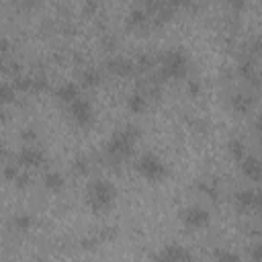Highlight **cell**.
<instances>
[{
  "label": "cell",
  "mask_w": 262,
  "mask_h": 262,
  "mask_svg": "<svg viewBox=\"0 0 262 262\" xmlns=\"http://www.w3.org/2000/svg\"><path fill=\"white\" fill-rule=\"evenodd\" d=\"M33 226V219L29 217V215H17L13 219V227H17L18 231H27V229H31Z\"/></svg>",
  "instance_id": "obj_18"
},
{
  "label": "cell",
  "mask_w": 262,
  "mask_h": 262,
  "mask_svg": "<svg viewBox=\"0 0 262 262\" xmlns=\"http://www.w3.org/2000/svg\"><path fill=\"white\" fill-rule=\"evenodd\" d=\"M209 221H211L209 211L203 209V207H199V205H192V207H189V209L182 211V223H184V227L191 229V231L207 227Z\"/></svg>",
  "instance_id": "obj_5"
},
{
  "label": "cell",
  "mask_w": 262,
  "mask_h": 262,
  "mask_svg": "<svg viewBox=\"0 0 262 262\" xmlns=\"http://www.w3.org/2000/svg\"><path fill=\"white\" fill-rule=\"evenodd\" d=\"M4 176H6L8 180H17V176H18V170H17L15 166H8V168L4 170Z\"/></svg>",
  "instance_id": "obj_22"
},
{
  "label": "cell",
  "mask_w": 262,
  "mask_h": 262,
  "mask_svg": "<svg viewBox=\"0 0 262 262\" xmlns=\"http://www.w3.org/2000/svg\"><path fill=\"white\" fill-rule=\"evenodd\" d=\"M229 152L234 154L236 160H242V158L246 156V145H244V141H242V140H231L229 141Z\"/></svg>",
  "instance_id": "obj_17"
},
{
  "label": "cell",
  "mask_w": 262,
  "mask_h": 262,
  "mask_svg": "<svg viewBox=\"0 0 262 262\" xmlns=\"http://www.w3.org/2000/svg\"><path fill=\"white\" fill-rule=\"evenodd\" d=\"M135 168L150 182H160L168 176V166L158 156H154V154H143L138 160V164H135Z\"/></svg>",
  "instance_id": "obj_2"
},
{
  "label": "cell",
  "mask_w": 262,
  "mask_h": 262,
  "mask_svg": "<svg viewBox=\"0 0 262 262\" xmlns=\"http://www.w3.org/2000/svg\"><path fill=\"white\" fill-rule=\"evenodd\" d=\"M80 80H82L84 86H94L101 78H99V74H96L94 70H84L82 76H80Z\"/></svg>",
  "instance_id": "obj_20"
},
{
  "label": "cell",
  "mask_w": 262,
  "mask_h": 262,
  "mask_svg": "<svg viewBox=\"0 0 262 262\" xmlns=\"http://www.w3.org/2000/svg\"><path fill=\"white\" fill-rule=\"evenodd\" d=\"M109 70L117 76H129L133 72V64L129 60H123V57H117V60L109 62Z\"/></svg>",
  "instance_id": "obj_12"
},
{
  "label": "cell",
  "mask_w": 262,
  "mask_h": 262,
  "mask_svg": "<svg viewBox=\"0 0 262 262\" xmlns=\"http://www.w3.org/2000/svg\"><path fill=\"white\" fill-rule=\"evenodd\" d=\"M229 2H231V4H236V6H242V4L246 2V0H229Z\"/></svg>",
  "instance_id": "obj_24"
},
{
  "label": "cell",
  "mask_w": 262,
  "mask_h": 262,
  "mask_svg": "<svg viewBox=\"0 0 262 262\" xmlns=\"http://www.w3.org/2000/svg\"><path fill=\"white\" fill-rule=\"evenodd\" d=\"M8 50H11V43H8L6 37H0V55L6 53Z\"/></svg>",
  "instance_id": "obj_23"
},
{
  "label": "cell",
  "mask_w": 262,
  "mask_h": 262,
  "mask_svg": "<svg viewBox=\"0 0 262 262\" xmlns=\"http://www.w3.org/2000/svg\"><path fill=\"white\" fill-rule=\"evenodd\" d=\"M15 96H17V90L13 84L0 82V103H13Z\"/></svg>",
  "instance_id": "obj_15"
},
{
  "label": "cell",
  "mask_w": 262,
  "mask_h": 262,
  "mask_svg": "<svg viewBox=\"0 0 262 262\" xmlns=\"http://www.w3.org/2000/svg\"><path fill=\"white\" fill-rule=\"evenodd\" d=\"M43 160H45V154L39 148H33V145H27V148L18 152V162L23 166H39V164H43Z\"/></svg>",
  "instance_id": "obj_7"
},
{
  "label": "cell",
  "mask_w": 262,
  "mask_h": 262,
  "mask_svg": "<svg viewBox=\"0 0 262 262\" xmlns=\"http://www.w3.org/2000/svg\"><path fill=\"white\" fill-rule=\"evenodd\" d=\"M133 143H135V129H123L117 131L106 143V154L113 158V160H123L127 158L131 150H133Z\"/></svg>",
  "instance_id": "obj_3"
},
{
  "label": "cell",
  "mask_w": 262,
  "mask_h": 262,
  "mask_svg": "<svg viewBox=\"0 0 262 262\" xmlns=\"http://www.w3.org/2000/svg\"><path fill=\"white\" fill-rule=\"evenodd\" d=\"M242 170H244V174L250 180H258L260 178V162H258V158L244 156L242 158Z\"/></svg>",
  "instance_id": "obj_9"
},
{
  "label": "cell",
  "mask_w": 262,
  "mask_h": 262,
  "mask_svg": "<svg viewBox=\"0 0 262 262\" xmlns=\"http://www.w3.org/2000/svg\"><path fill=\"white\" fill-rule=\"evenodd\" d=\"M78 96H80V88H78V84H74V82H64L60 88H57V99L64 103H72L74 99H78Z\"/></svg>",
  "instance_id": "obj_11"
},
{
  "label": "cell",
  "mask_w": 262,
  "mask_h": 262,
  "mask_svg": "<svg viewBox=\"0 0 262 262\" xmlns=\"http://www.w3.org/2000/svg\"><path fill=\"white\" fill-rule=\"evenodd\" d=\"M252 101L250 96H246V94H238V96H234V101H231V106L238 111V113H248L250 111V106H252Z\"/></svg>",
  "instance_id": "obj_13"
},
{
  "label": "cell",
  "mask_w": 262,
  "mask_h": 262,
  "mask_svg": "<svg viewBox=\"0 0 262 262\" xmlns=\"http://www.w3.org/2000/svg\"><path fill=\"white\" fill-rule=\"evenodd\" d=\"M145 21H148V13H143V11H133L129 15V25L131 27H140L143 25Z\"/></svg>",
  "instance_id": "obj_19"
},
{
  "label": "cell",
  "mask_w": 262,
  "mask_h": 262,
  "mask_svg": "<svg viewBox=\"0 0 262 262\" xmlns=\"http://www.w3.org/2000/svg\"><path fill=\"white\" fill-rule=\"evenodd\" d=\"M258 201H260L258 192H256V191H250V189L240 191L238 195H236V203H238V209H240V211L256 209V207H258Z\"/></svg>",
  "instance_id": "obj_8"
},
{
  "label": "cell",
  "mask_w": 262,
  "mask_h": 262,
  "mask_svg": "<svg viewBox=\"0 0 262 262\" xmlns=\"http://www.w3.org/2000/svg\"><path fill=\"white\" fill-rule=\"evenodd\" d=\"M86 199H88V205L92 207V211L105 213L115 205L117 191L109 180H92L88 191H86Z\"/></svg>",
  "instance_id": "obj_1"
},
{
  "label": "cell",
  "mask_w": 262,
  "mask_h": 262,
  "mask_svg": "<svg viewBox=\"0 0 262 262\" xmlns=\"http://www.w3.org/2000/svg\"><path fill=\"white\" fill-rule=\"evenodd\" d=\"M187 68H189V60L187 55L178 50H172L168 53H164L162 57V78H182L187 74Z\"/></svg>",
  "instance_id": "obj_4"
},
{
  "label": "cell",
  "mask_w": 262,
  "mask_h": 262,
  "mask_svg": "<svg viewBox=\"0 0 262 262\" xmlns=\"http://www.w3.org/2000/svg\"><path fill=\"white\" fill-rule=\"evenodd\" d=\"M74 168H76V172H88V160L78 158V160H76V164H74Z\"/></svg>",
  "instance_id": "obj_21"
},
{
  "label": "cell",
  "mask_w": 262,
  "mask_h": 262,
  "mask_svg": "<svg viewBox=\"0 0 262 262\" xmlns=\"http://www.w3.org/2000/svg\"><path fill=\"white\" fill-rule=\"evenodd\" d=\"M158 258L160 260H191V252H187L180 246H168L160 252Z\"/></svg>",
  "instance_id": "obj_10"
},
{
  "label": "cell",
  "mask_w": 262,
  "mask_h": 262,
  "mask_svg": "<svg viewBox=\"0 0 262 262\" xmlns=\"http://www.w3.org/2000/svg\"><path fill=\"white\" fill-rule=\"evenodd\" d=\"M45 187L50 191H62L64 189V176L60 172H50L45 176Z\"/></svg>",
  "instance_id": "obj_14"
},
{
  "label": "cell",
  "mask_w": 262,
  "mask_h": 262,
  "mask_svg": "<svg viewBox=\"0 0 262 262\" xmlns=\"http://www.w3.org/2000/svg\"><path fill=\"white\" fill-rule=\"evenodd\" d=\"M127 106L133 113H141L145 106H148V101H145V96H141V94H133V96H129Z\"/></svg>",
  "instance_id": "obj_16"
},
{
  "label": "cell",
  "mask_w": 262,
  "mask_h": 262,
  "mask_svg": "<svg viewBox=\"0 0 262 262\" xmlns=\"http://www.w3.org/2000/svg\"><path fill=\"white\" fill-rule=\"evenodd\" d=\"M191 0H176V4H189Z\"/></svg>",
  "instance_id": "obj_25"
},
{
  "label": "cell",
  "mask_w": 262,
  "mask_h": 262,
  "mask_svg": "<svg viewBox=\"0 0 262 262\" xmlns=\"http://www.w3.org/2000/svg\"><path fill=\"white\" fill-rule=\"evenodd\" d=\"M70 115L72 119L80 125V127H88V125L92 123L94 115H92V105L82 99V96H78V99H74L70 103Z\"/></svg>",
  "instance_id": "obj_6"
}]
</instances>
